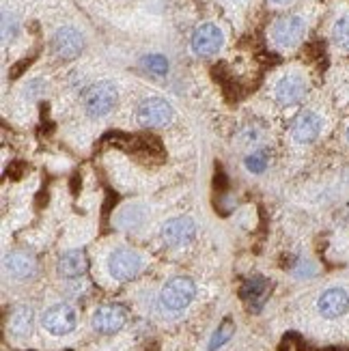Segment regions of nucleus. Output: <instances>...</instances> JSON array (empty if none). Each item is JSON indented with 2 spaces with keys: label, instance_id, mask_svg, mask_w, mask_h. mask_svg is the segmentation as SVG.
I'll list each match as a JSON object with an SVG mask.
<instances>
[{
  "label": "nucleus",
  "instance_id": "1",
  "mask_svg": "<svg viewBox=\"0 0 349 351\" xmlns=\"http://www.w3.org/2000/svg\"><path fill=\"white\" fill-rule=\"evenodd\" d=\"M196 295V285L188 276H175L162 287L160 291V304L169 313H181L190 306V302Z\"/></svg>",
  "mask_w": 349,
  "mask_h": 351
},
{
  "label": "nucleus",
  "instance_id": "2",
  "mask_svg": "<svg viewBox=\"0 0 349 351\" xmlns=\"http://www.w3.org/2000/svg\"><path fill=\"white\" fill-rule=\"evenodd\" d=\"M41 326L45 328V332H50L52 337H67L78 326V315H75V308L69 306V304H54L41 317Z\"/></svg>",
  "mask_w": 349,
  "mask_h": 351
},
{
  "label": "nucleus",
  "instance_id": "3",
  "mask_svg": "<svg viewBox=\"0 0 349 351\" xmlns=\"http://www.w3.org/2000/svg\"><path fill=\"white\" fill-rule=\"evenodd\" d=\"M119 90L112 82H97L84 93V110L88 117H106L117 106Z\"/></svg>",
  "mask_w": 349,
  "mask_h": 351
},
{
  "label": "nucleus",
  "instance_id": "4",
  "mask_svg": "<svg viewBox=\"0 0 349 351\" xmlns=\"http://www.w3.org/2000/svg\"><path fill=\"white\" fill-rule=\"evenodd\" d=\"M141 269H143L141 254L130 248H117L108 256V274L119 282H128L136 278L141 274Z\"/></svg>",
  "mask_w": 349,
  "mask_h": 351
},
{
  "label": "nucleus",
  "instance_id": "5",
  "mask_svg": "<svg viewBox=\"0 0 349 351\" xmlns=\"http://www.w3.org/2000/svg\"><path fill=\"white\" fill-rule=\"evenodd\" d=\"M173 106L162 97H149L139 106V123L143 128H164L173 121Z\"/></svg>",
  "mask_w": 349,
  "mask_h": 351
},
{
  "label": "nucleus",
  "instance_id": "6",
  "mask_svg": "<svg viewBox=\"0 0 349 351\" xmlns=\"http://www.w3.org/2000/svg\"><path fill=\"white\" fill-rule=\"evenodd\" d=\"M306 35V22L300 18V15H287L280 18L274 24L272 30V37L280 45V48H296V45L304 39Z\"/></svg>",
  "mask_w": 349,
  "mask_h": 351
},
{
  "label": "nucleus",
  "instance_id": "7",
  "mask_svg": "<svg viewBox=\"0 0 349 351\" xmlns=\"http://www.w3.org/2000/svg\"><path fill=\"white\" fill-rule=\"evenodd\" d=\"M192 52L196 56H214L220 52L222 43H224V35L222 30L216 24H201L194 30L192 35Z\"/></svg>",
  "mask_w": 349,
  "mask_h": 351
},
{
  "label": "nucleus",
  "instance_id": "8",
  "mask_svg": "<svg viewBox=\"0 0 349 351\" xmlns=\"http://www.w3.org/2000/svg\"><path fill=\"white\" fill-rule=\"evenodd\" d=\"M91 326H93L95 332L99 334H115L121 328L125 326V311L119 304H104L93 313V319H91Z\"/></svg>",
  "mask_w": 349,
  "mask_h": 351
},
{
  "label": "nucleus",
  "instance_id": "9",
  "mask_svg": "<svg viewBox=\"0 0 349 351\" xmlns=\"http://www.w3.org/2000/svg\"><path fill=\"white\" fill-rule=\"evenodd\" d=\"M194 235H196V226L192 218H186V216L173 218L162 226V239L166 246H171V248L186 246V243L194 239Z\"/></svg>",
  "mask_w": 349,
  "mask_h": 351
},
{
  "label": "nucleus",
  "instance_id": "10",
  "mask_svg": "<svg viewBox=\"0 0 349 351\" xmlns=\"http://www.w3.org/2000/svg\"><path fill=\"white\" fill-rule=\"evenodd\" d=\"M82 48H84V37L75 28L65 26L56 30V35L52 39V50L58 58L71 60L82 52Z\"/></svg>",
  "mask_w": 349,
  "mask_h": 351
},
{
  "label": "nucleus",
  "instance_id": "11",
  "mask_svg": "<svg viewBox=\"0 0 349 351\" xmlns=\"http://www.w3.org/2000/svg\"><path fill=\"white\" fill-rule=\"evenodd\" d=\"M317 308H320L322 317L326 319H339L349 311V293L341 287H332L317 300Z\"/></svg>",
  "mask_w": 349,
  "mask_h": 351
},
{
  "label": "nucleus",
  "instance_id": "12",
  "mask_svg": "<svg viewBox=\"0 0 349 351\" xmlns=\"http://www.w3.org/2000/svg\"><path fill=\"white\" fill-rule=\"evenodd\" d=\"M306 90H309L306 80L300 73H289L276 84V99L282 106H293L304 99Z\"/></svg>",
  "mask_w": 349,
  "mask_h": 351
},
{
  "label": "nucleus",
  "instance_id": "13",
  "mask_svg": "<svg viewBox=\"0 0 349 351\" xmlns=\"http://www.w3.org/2000/svg\"><path fill=\"white\" fill-rule=\"evenodd\" d=\"M322 134V117L315 114V112H302L296 123L291 128V136L293 141L300 143V145H309V143H315L317 136Z\"/></svg>",
  "mask_w": 349,
  "mask_h": 351
},
{
  "label": "nucleus",
  "instance_id": "14",
  "mask_svg": "<svg viewBox=\"0 0 349 351\" xmlns=\"http://www.w3.org/2000/svg\"><path fill=\"white\" fill-rule=\"evenodd\" d=\"M5 269L11 274L13 278L26 280L37 271V258L30 252H22V250L11 252L5 256Z\"/></svg>",
  "mask_w": 349,
  "mask_h": 351
},
{
  "label": "nucleus",
  "instance_id": "15",
  "mask_svg": "<svg viewBox=\"0 0 349 351\" xmlns=\"http://www.w3.org/2000/svg\"><path fill=\"white\" fill-rule=\"evenodd\" d=\"M86 267H88V261H86V254L82 250H69V252H65L63 256H60L58 263H56L58 276L67 278V280L84 276Z\"/></svg>",
  "mask_w": 349,
  "mask_h": 351
},
{
  "label": "nucleus",
  "instance_id": "16",
  "mask_svg": "<svg viewBox=\"0 0 349 351\" xmlns=\"http://www.w3.org/2000/svg\"><path fill=\"white\" fill-rule=\"evenodd\" d=\"M267 293H269V282L261 276H254L252 280H248L244 285V289H241V295H244V300L254 308L261 306L267 298Z\"/></svg>",
  "mask_w": 349,
  "mask_h": 351
},
{
  "label": "nucleus",
  "instance_id": "17",
  "mask_svg": "<svg viewBox=\"0 0 349 351\" xmlns=\"http://www.w3.org/2000/svg\"><path fill=\"white\" fill-rule=\"evenodd\" d=\"M9 330H11L13 337H18V339L28 337L30 330H33V311L26 308V306L15 311L9 319Z\"/></svg>",
  "mask_w": 349,
  "mask_h": 351
},
{
  "label": "nucleus",
  "instance_id": "18",
  "mask_svg": "<svg viewBox=\"0 0 349 351\" xmlns=\"http://www.w3.org/2000/svg\"><path fill=\"white\" fill-rule=\"evenodd\" d=\"M233 324L226 319V322L214 332V337H211V341H209V351H216V349H220L226 341H229L231 337H233Z\"/></svg>",
  "mask_w": 349,
  "mask_h": 351
},
{
  "label": "nucleus",
  "instance_id": "19",
  "mask_svg": "<svg viewBox=\"0 0 349 351\" xmlns=\"http://www.w3.org/2000/svg\"><path fill=\"white\" fill-rule=\"evenodd\" d=\"M332 39H335L337 45H341V48L349 50V15H343V18L335 24Z\"/></svg>",
  "mask_w": 349,
  "mask_h": 351
},
{
  "label": "nucleus",
  "instance_id": "20",
  "mask_svg": "<svg viewBox=\"0 0 349 351\" xmlns=\"http://www.w3.org/2000/svg\"><path fill=\"white\" fill-rule=\"evenodd\" d=\"M145 67H147L151 73L164 75L166 71H169V60H166L162 54H151V56L145 58Z\"/></svg>",
  "mask_w": 349,
  "mask_h": 351
},
{
  "label": "nucleus",
  "instance_id": "21",
  "mask_svg": "<svg viewBox=\"0 0 349 351\" xmlns=\"http://www.w3.org/2000/svg\"><path fill=\"white\" fill-rule=\"evenodd\" d=\"M265 166H267V154L265 151H254L252 156H248L246 158V169L250 171V173H263L265 171Z\"/></svg>",
  "mask_w": 349,
  "mask_h": 351
},
{
  "label": "nucleus",
  "instance_id": "22",
  "mask_svg": "<svg viewBox=\"0 0 349 351\" xmlns=\"http://www.w3.org/2000/svg\"><path fill=\"white\" fill-rule=\"evenodd\" d=\"M18 35V20H15V15H9V11L3 13V39L9 41Z\"/></svg>",
  "mask_w": 349,
  "mask_h": 351
},
{
  "label": "nucleus",
  "instance_id": "23",
  "mask_svg": "<svg viewBox=\"0 0 349 351\" xmlns=\"http://www.w3.org/2000/svg\"><path fill=\"white\" fill-rule=\"evenodd\" d=\"M272 3H276V5H282V3H289V0H272Z\"/></svg>",
  "mask_w": 349,
  "mask_h": 351
},
{
  "label": "nucleus",
  "instance_id": "24",
  "mask_svg": "<svg viewBox=\"0 0 349 351\" xmlns=\"http://www.w3.org/2000/svg\"><path fill=\"white\" fill-rule=\"evenodd\" d=\"M347 141H349V130H347Z\"/></svg>",
  "mask_w": 349,
  "mask_h": 351
}]
</instances>
